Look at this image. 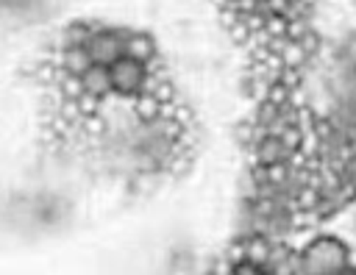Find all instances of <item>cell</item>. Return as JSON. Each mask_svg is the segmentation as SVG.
I'll list each match as a JSON object with an SVG mask.
<instances>
[{
    "label": "cell",
    "mask_w": 356,
    "mask_h": 275,
    "mask_svg": "<svg viewBox=\"0 0 356 275\" xmlns=\"http://www.w3.org/2000/svg\"><path fill=\"white\" fill-rule=\"evenodd\" d=\"M303 264L306 275H342L348 272V244L334 233H317L312 242H306Z\"/></svg>",
    "instance_id": "6da1fadb"
},
{
    "label": "cell",
    "mask_w": 356,
    "mask_h": 275,
    "mask_svg": "<svg viewBox=\"0 0 356 275\" xmlns=\"http://www.w3.org/2000/svg\"><path fill=\"white\" fill-rule=\"evenodd\" d=\"M86 47H89L95 64H106V67H111L117 58L125 56V39L120 36L117 25H111V22H106V28L95 31V36L89 39Z\"/></svg>",
    "instance_id": "7a4b0ae2"
},
{
    "label": "cell",
    "mask_w": 356,
    "mask_h": 275,
    "mask_svg": "<svg viewBox=\"0 0 356 275\" xmlns=\"http://www.w3.org/2000/svg\"><path fill=\"white\" fill-rule=\"evenodd\" d=\"M145 75H147V67H145L142 61L131 58V56H122V58H117V61L111 64L114 92H120V94H128V97L139 94Z\"/></svg>",
    "instance_id": "3957f363"
},
{
    "label": "cell",
    "mask_w": 356,
    "mask_h": 275,
    "mask_svg": "<svg viewBox=\"0 0 356 275\" xmlns=\"http://www.w3.org/2000/svg\"><path fill=\"white\" fill-rule=\"evenodd\" d=\"M248 156H250V167L253 164H281V161H289V156H292V150L284 144V139L281 136H275V133H267L264 139H259L256 144H250L248 147Z\"/></svg>",
    "instance_id": "277c9868"
},
{
    "label": "cell",
    "mask_w": 356,
    "mask_h": 275,
    "mask_svg": "<svg viewBox=\"0 0 356 275\" xmlns=\"http://www.w3.org/2000/svg\"><path fill=\"white\" fill-rule=\"evenodd\" d=\"M159 39L153 36V33H147V31H142V28H134L128 36H125V56H131V58H136V61H142V64H147L150 58H156L159 56Z\"/></svg>",
    "instance_id": "5b68a950"
},
{
    "label": "cell",
    "mask_w": 356,
    "mask_h": 275,
    "mask_svg": "<svg viewBox=\"0 0 356 275\" xmlns=\"http://www.w3.org/2000/svg\"><path fill=\"white\" fill-rule=\"evenodd\" d=\"M53 61H56L61 69L72 72V75H83V72L95 64L89 47H64V50H53Z\"/></svg>",
    "instance_id": "8992f818"
},
{
    "label": "cell",
    "mask_w": 356,
    "mask_h": 275,
    "mask_svg": "<svg viewBox=\"0 0 356 275\" xmlns=\"http://www.w3.org/2000/svg\"><path fill=\"white\" fill-rule=\"evenodd\" d=\"M81 78H83L86 92H92V94H97V97H106V94H111V92H114L111 67H106V64H92Z\"/></svg>",
    "instance_id": "52a82bcc"
},
{
    "label": "cell",
    "mask_w": 356,
    "mask_h": 275,
    "mask_svg": "<svg viewBox=\"0 0 356 275\" xmlns=\"http://www.w3.org/2000/svg\"><path fill=\"white\" fill-rule=\"evenodd\" d=\"M131 111H134L136 122H156L164 114V103L150 92H139L131 100Z\"/></svg>",
    "instance_id": "ba28073f"
},
{
    "label": "cell",
    "mask_w": 356,
    "mask_h": 275,
    "mask_svg": "<svg viewBox=\"0 0 356 275\" xmlns=\"http://www.w3.org/2000/svg\"><path fill=\"white\" fill-rule=\"evenodd\" d=\"M270 253H273V239L267 233H248L245 236V258L259 264V267H264V272H267Z\"/></svg>",
    "instance_id": "9c48e42d"
},
{
    "label": "cell",
    "mask_w": 356,
    "mask_h": 275,
    "mask_svg": "<svg viewBox=\"0 0 356 275\" xmlns=\"http://www.w3.org/2000/svg\"><path fill=\"white\" fill-rule=\"evenodd\" d=\"M56 86H58V92H61L64 97H70V100H78V97L86 92L83 78H81V75H72V72H67V69H61V72H58Z\"/></svg>",
    "instance_id": "30bf717a"
},
{
    "label": "cell",
    "mask_w": 356,
    "mask_h": 275,
    "mask_svg": "<svg viewBox=\"0 0 356 275\" xmlns=\"http://www.w3.org/2000/svg\"><path fill=\"white\" fill-rule=\"evenodd\" d=\"M222 256H225L234 267H236V264H242V261H245V236H239V233H236V236L222 247Z\"/></svg>",
    "instance_id": "8fae6325"
},
{
    "label": "cell",
    "mask_w": 356,
    "mask_h": 275,
    "mask_svg": "<svg viewBox=\"0 0 356 275\" xmlns=\"http://www.w3.org/2000/svg\"><path fill=\"white\" fill-rule=\"evenodd\" d=\"M264 31L270 36H289V17L286 14H267Z\"/></svg>",
    "instance_id": "7c38bea8"
},
{
    "label": "cell",
    "mask_w": 356,
    "mask_h": 275,
    "mask_svg": "<svg viewBox=\"0 0 356 275\" xmlns=\"http://www.w3.org/2000/svg\"><path fill=\"white\" fill-rule=\"evenodd\" d=\"M348 272H356V247H348Z\"/></svg>",
    "instance_id": "4fadbf2b"
}]
</instances>
